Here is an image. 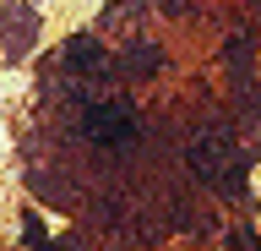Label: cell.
<instances>
[{"instance_id": "1", "label": "cell", "mask_w": 261, "mask_h": 251, "mask_svg": "<svg viewBox=\"0 0 261 251\" xmlns=\"http://www.w3.org/2000/svg\"><path fill=\"white\" fill-rule=\"evenodd\" d=\"M87 136L114 148V142H130V109L125 104H93L87 109Z\"/></svg>"}, {"instance_id": "2", "label": "cell", "mask_w": 261, "mask_h": 251, "mask_svg": "<svg viewBox=\"0 0 261 251\" xmlns=\"http://www.w3.org/2000/svg\"><path fill=\"white\" fill-rule=\"evenodd\" d=\"M191 164H196V175H207V180H218V186L240 180V164H234V153H228L223 142H201V148L191 153Z\"/></svg>"}, {"instance_id": "3", "label": "cell", "mask_w": 261, "mask_h": 251, "mask_svg": "<svg viewBox=\"0 0 261 251\" xmlns=\"http://www.w3.org/2000/svg\"><path fill=\"white\" fill-rule=\"evenodd\" d=\"M65 60H76L82 71H98V66H103V50H98L93 38H76V44L65 50Z\"/></svg>"}, {"instance_id": "5", "label": "cell", "mask_w": 261, "mask_h": 251, "mask_svg": "<svg viewBox=\"0 0 261 251\" xmlns=\"http://www.w3.org/2000/svg\"><path fill=\"white\" fill-rule=\"evenodd\" d=\"M38 251H49V246H38Z\"/></svg>"}, {"instance_id": "4", "label": "cell", "mask_w": 261, "mask_h": 251, "mask_svg": "<svg viewBox=\"0 0 261 251\" xmlns=\"http://www.w3.org/2000/svg\"><path fill=\"white\" fill-rule=\"evenodd\" d=\"M22 235H28L33 246H44V224H38V218H33V213H28V218H22Z\"/></svg>"}]
</instances>
